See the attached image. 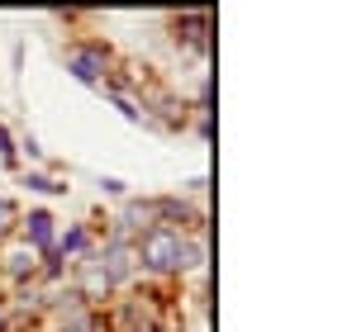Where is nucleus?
I'll return each mask as SVG.
<instances>
[{"label":"nucleus","instance_id":"14","mask_svg":"<svg viewBox=\"0 0 352 332\" xmlns=\"http://www.w3.org/2000/svg\"><path fill=\"white\" fill-rule=\"evenodd\" d=\"M14 304H19V309H38V304H43V294H38V289H19V294H14Z\"/></svg>","mask_w":352,"mask_h":332},{"label":"nucleus","instance_id":"11","mask_svg":"<svg viewBox=\"0 0 352 332\" xmlns=\"http://www.w3.org/2000/svg\"><path fill=\"white\" fill-rule=\"evenodd\" d=\"M14 223H19V209H14V200H5V195H0V237H5Z\"/></svg>","mask_w":352,"mask_h":332},{"label":"nucleus","instance_id":"1","mask_svg":"<svg viewBox=\"0 0 352 332\" xmlns=\"http://www.w3.org/2000/svg\"><path fill=\"white\" fill-rule=\"evenodd\" d=\"M181 228H148L143 237H138V247H133V257H138V266H148V271H181Z\"/></svg>","mask_w":352,"mask_h":332},{"label":"nucleus","instance_id":"9","mask_svg":"<svg viewBox=\"0 0 352 332\" xmlns=\"http://www.w3.org/2000/svg\"><path fill=\"white\" fill-rule=\"evenodd\" d=\"M5 271H10V276L14 280H34V271H38V261H34V247H14V252H10V257H5Z\"/></svg>","mask_w":352,"mask_h":332},{"label":"nucleus","instance_id":"12","mask_svg":"<svg viewBox=\"0 0 352 332\" xmlns=\"http://www.w3.org/2000/svg\"><path fill=\"white\" fill-rule=\"evenodd\" d=\"M24 185H29V190H43V195H53V190H67V185L48 180V176H38V171H34V176H24Z\"/></svg>","mask_w":352,"mask_h":332},{"label":"nucleus","instance_id":"4","mask_svg":"<svg viewBox=\"0 0 352 332\" xmlns=\"http://www.w3.org/2000/svg\"><path fill=\"white\" fill-rule=\"evenodd\" d=\"M110 289H115V280L105 276V266L96 261V252H86V257H81V285H76V294L91 304V299H105Z\"/></svg>","mask_w":352,"mask_h":332},{"label":"nucleus","instance_id":"17","mask_svg":"<svg viewBox=\"0 0 352 332\" xmlns=\"http://www.w3.org/2000/svg\"><path fill=\"white\" fill-rule=\"evenodd\" d=\"M0 332H5V309H0Z\"/></svg>","mask_w":352,"mask_h":332},{"label":"nucleus","instance_id":"5","mask_svg":"<svg viewBox=\"0 0 352 332\" xmlns=\"http://www.w3.org/2000/svg\"><path fill=\"white\" fill-rule=\"evenodd\" d=\"M67 67L76 71V81L96 86L100 71H105V53H100V48H72V53H67Z\"/></svg>","mask_w":352,"mask_h":332},{"label":"nucleus","instance_id":"2","mask_svg":"<svg viewBox=\"0 0 352 332\" xmlns=\"http://www.w3.org/2000/svg\"><path fill=\"white\" fill-rule=\"evenodd\" d=\"M148 228H157V219H153V200H129V204L119 209V219H115V237L129 242V237H143Z\"/></svg>","mask_w":352,"mask_h":332},{"label":"nucleus","instance_id":"13","mask_svg":"<svg viewBox=\"0 0 352 332\" xmlns=\"http://www.w3.org/2000/svg\"><path fill=\"white\" fill-rule=\"evenodd\" d=\"M110 100H115L119 110H124V119H133V123H138V119H143V110H138V105H133V100H129V95H119V91H110Z\"/></svg>","mask_w":352,"mask_h":332},{"label":"nucleus","instance_id":"6","mask_svg":"<svg viewBox=\"0 0 352 332\" xmlns=\"http://www.w3.org/2000/svg\"><path fill=\"white\" fill-rule=\"evenodd\" d=\"M153 219H167L162 228H172V223H205L190 204H181L176 195H167V200H153Z\"/></svg>","mask_w":352,"mask_h":332},{"label":"nucleus","instance_id":"10","mask_svg":"<svg viewBox=\"0 0 352 332\" xmlns=\"http://www.w3.org/2000/svg\"><path fill=\"white\" fill-rule=\"evenodd\" d=\"M86 242H91L86 228H67L62 237H53V247H58L62 257H86Z\"/></svg>","mask_w":352,"mask_h":332},{"label":"nucleus","instance_id":"16","mask_svg":"<svg viewBox=\"0 0 352 332\" xmlns=\"http://www.w3.org/2000/svg\"><path fill=\"white\" fill-rule=\"evenodd\" d=\"M100 185H105V195H124V180H115V176H105Z\"/></svg>","mask_w":352,"mask_h":332},{"label":"nucleus","instance_id":"8","mask_svg":"<svg viewBox=\"0 0 352 332\" xmlns=\"http://www.w3.org/2000/svg\"><path fill=\"white\" fill-rule=\"evenodd\" d=\"M24 233H29V247H34V252H38V247H53V219H48L43 209L29 214V228H24Z\"/></svg>","mask_w":352,"mask_h":332},{"label":"nucleus","instance_id":"3","mask_svg":"<svg viewBox=\"0 0 352 332\" xmlns=\"http://www.w3.org/2000/svg\"><path fill=\"white\" fill-rule=\"evenodd\" d=\"M96 261L105 266V276L115 280V285H119V280H129V276H133V266H138L133 247H129V242H119V237L105 242V252H96Z\"/></svg>","mask_w":352,"mask_h":332},{"label":"nucleus","instance_id":"15","mask_svg":"<svg viewBox=\"0 0 352 332\" xmlns=\"http://www.w3.org/2000/svg\"><path fill=\"white\" fill-rule=\"evenodd\" d=\"M0 157H5V162H14V143H10V133H5V128H0Z\"/></svg>","mask_w":352,"mask_h":332},{"label":"nucleus","instance_id":"7","mask_svg":"<svg viewBox=\"0 0 352 332\" xmlns=\"http://www.w3.org/2000/svg\"><path fill=\"white\" fill-rule=\"evenodd\" d=\"M62 332H105V323L91 313V304H81V309L62 313Z\"/></svg>","mask_w":352,"mask_h":332}]
</instances>
